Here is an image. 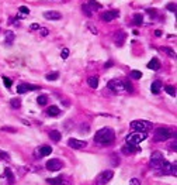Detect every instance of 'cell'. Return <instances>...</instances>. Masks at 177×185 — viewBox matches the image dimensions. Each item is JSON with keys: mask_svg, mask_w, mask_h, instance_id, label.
<instances>
[{"mask_svg": "<svg viewBox=\"0 0 177 185\" xmlns=\"http://www.w3.org/2000/svg\"><path fill=\"white\" fill-rule=\"evenodd\" d=\"M62 167H63V163L61 160H58V158H52V160L47 161V168L49 171H58V169H61Z\"/></svg>", "mask_w": 177, "mask_h": 185, "instance_id": "9", "label": "cell"}, {"mask_svg": "<svg viewBox=\"0 0 177 185\" xmlns=\"http://www.w3.org/2000/svg\"><path fill=\"white\" fill-rule=\"evenodd\" d=\"M58 76H59V74H58V72H52V74H48L45 78H47V81H56V79H58Z\"/></svg>", "mask_w": 177, "mask_h": 185, "instance_id": "28", "label": "cell"}, {"mask_svg": "<svg viewBox=\"0 0 177 185\" xmlns=\"http://www.w3.org/2000/svg\"><path fill=\"white\" fill-rule=\"evenodd\" d=\"M87 6L92 9V11H94V10H100V9H101V4H100L98 1H96V0H90V1L87 3Z\"/></svg>", "mask_w": 177, "mask_h": 185, "instance_id": "20", "label": "cell"}, {"mask_svg": "<svg viewBox=\"0 0 177 185\" xmlns=\"http://www.w3.org/2000/svg\"><path fill=\"white\" fill-rule=\"evenodd\" d=\"M131 127L135 132H144V133H146L152 127V123L146 122V120H134V122H131Z\"/></svg>", "mask_w": 177, "mask_h": 185, "instance_id": "5", "label": "cell"}, {"mask_svg": "<svg viewBox=\"0 0 177 185\" xmlns=\"http://www.w3.org/2000/svg\"><path fill=\"white\" fill-rule=\"evenodd\" d=\"M34 89H37V86H32V85H18L17 86V92L18 93H25L27 90H34Z\"/></svg>", "mask_w": 177, "mask_h": 185, "instance_id": "16", "label": "cell"}, {"mask_svg": "<svg viewBox=\"0 0 177 185\" xmlns=\"http://www.w3.org/2000/svg\"><path fill=\"white\" fill-rule=\"evenodd\" d=\"M47 102H48V99H47V96H45V95H41V96H38V98H37V103H38L39 106L47 105Z\"/></svg>", "mask_w": 177, "mask_h": 185, "instance_id": "25", "label": "cell"}, {"mask_svg": "<svg viewBox=\"0 0 177 185\" xmlns=\"http://www.w3.org/2000/svg\"><path fill=\"white\" fill-rule=\"evenodd\" d=\"M38 31H39V34H41V37H45V35H48V33H49L47 28H42V27H41Z\"/></svg>", "mask_w": 177, "mask_h": 185, "instance_id": "38", "label": "cell"}, {"mask_svg": "<svg viewBox=\"0 0 177 185\" xmlns=\"http://www.w3.org/2000/svg\"><path fill=\"white\" fill-rule=\"evenodd\" d=\"M61 57H62V59H67V57H69V50H67V48H62Z\"/></svg>", "mask_w": 177, "mask_h": 185, "instance_id": "36", "label": "cell"}, {"mask_svg": "<svg viewBox=\"0 0 177 185\" xmlns=\"http://www.w3.org/2000/svg\"><path fill=\"white\" fill-rule=\"evenodd\" d=\"M160 168L164 171V172H169V174H173V175H176V164H172V163H169V161H162V165Z\"/></svg>", "mask_w": 177, "mask_h": 185, "instance_id": "10", "label": "cell"}, {"mask_svg": "<svg viewBox=\"0 0 177 185\" xmlns=\"http://www.w3.org/2000/svg\"><path fill=\"white\" fill-rule=\"evenodd\" d=\"M81 9H83V11L86 13V16H87V17H92V16H93V11H92V9H90L87 4H83V7H81Z\"/></svg>", "mask_w": 177, "mask_h": 185, "instance_id": "29", "label": "cell"}, {"mask_svg": "<svg viewBox=\"0 0 177 185\" xmlns=\"http://www.w3.org/2000/svg\"><path fill=\"white\" fill-rule=\"evenodd\" d=\"M124 40H125V33H122V31H120V33H118V40H115V43H117V45H122V43H124Z\"/></svg>", "mask_w": 177, "mask_h": 185, "instance_id": "26", "label": "cell"}, {"mask_svg": "<svg viewBox=\"0 0 177 185\" xmlns=\"http://www.w3.org/2000/svg\"><path fill=\"white\" fill-rule=\"evenodd\" d=\"M51 153H52V149H51L49 146H42L41 149H38V150H37L35 154H37L38 157H44V155H49Z\"/></svg>", "mask_w": 177, "mask_h": 185, "instance_id": "14", "label": "cell"}, {"mask_svg": "<svg viewBox=\"0 0 177 185\" xmlns=\"http://www.w3.org/2000/svg\"><path fill=\"white\" fill-rule=\"evenodd\" d=\"M129 185H141V182H139V180L132 178V180H131V184H129Z\"/></svg>", "mask_w": 177, "mask_h": 185, "instance_id": "41", "label": "cell"}, {"mask_svg": "<svg viewBox=\"0 0 177 185\" xmlns=\"http://www.w3.org/2000/svg\"><path fill=\"white\" fill-rule=\"evenodd\" d=\"M44 17L47 20H61L62 18V14L59 11H55V10H49V11H45L44 13Z\"/></svg>", "mask_w": 177, "mask_h": 185, "instance_id": "12", "label": "cell"}, {"mask_svg": "<svg viewBox=\"0 0 177 185\" xmlns=\"http://www.w3.org/2000/svg\"><path fill=\"white\" fill-rule=\"evenodd\" d=\"M18 11H20L23 16H28V14H30V9H28L27 6H20V7H18Z\"/></svg>", "mask_w": 177, "mask_h": 185, "instance_id": "27", "label": "cell"}, {"mask_svg": "<svg viewBox=\"0 0 177 185\" xmlns=\"http://www.w3.org/2000/svg\"><path fill=\"white\" fill-rule=\"evenodd\" d=\"M47 182L51 185H72L70 181H67L63 177H58V178H48Z\"/></svg>", "mask_w": 177, "mask_h": 185, "instance_id": "11", "label": "cell"}, {"mask_svg": "<svg viewBox=\"0 0 177 185\" xmlns=\"http://www.w3.org/2000/svg\"><path fill=\"white\" fill-rule=\"evenodd\" d=\"M89 28H90V31H92V33L97 34V30H96V27H93V26H90V24H89Z\"/></svg>", "mask_w": 177, "mask_h": 185, "instance_id": "42", "label": "cell"}, {"mask_svg": "<svg viewBox=\"0 0 177 185\" xmlns=\"http://www.w3.org/2000/svg\"><path fill=\"white\" fill-rule=\"evenodd\" d=\"M4 35H6V43H7V44H11V43H13V40H14V33L9 30V31H6V33H4Z\"/></svg>", "mask_w": 177, "mask_h": 185, "instance_id": "23", "label": "cell"}, {"mask_svg": "<svg viewBox=\"0 0 177 185\" xmlns=\"http://www.w3.org/2000/svg\"><path fill=\"white\" fill-rule=\"evenodd\" d=\"M131 76H132L134 79H139V78H142V72H141V71H132V72H131Z\"/></svg>", "mask_w": 177, "mask_h": 185, "instance_id": "30", "label": "cell"}, {"mask_svg": "<svg viewBox=\"0 0 177 185\" xmlns=\"http://www.w3.org/2000/svg\"><path fill=\"white\" fill-rule=\"evenodd\" d=\"M172 136H173V132L170 129H167V127H159V129H156L153 138H155V141H164V140L170 138Z\"/></svg>", "mask_w": 177, "mask_h": 185, "instance_id": "4", "label": "cell"}, {"mask_svg": "<svg viewBox=\"0 0 177 185\" xmlns=\"http://www.w3.org/2000/svg\"><path fill=\"white\" fill-rule=\"evenodd\" d=\"M162 161H163V155H162V153L155 151L153 154H152V157H150L149 164H150V167H152V168H160Z\"/></svg>", "mask_w": 177, "mask_h": 185, "instance_id": "7", "label": "cell"}, {"mask_svg": "<svg viewBox=\"0 0 177 185\" xmlns=\"http://www.w3.org/2000/svg\"><path fill=\"white\" fill-rule=\"evenodd\" d=\"M148 68H149V69H152V71H158V69L160 68V62H159V59H158V58H152V59H150V62L148 64Z\"/></svg>", "mask_w": 177, "mask_h": 185, "instance_id": "17", "label": "cell"}, {"mask_svg": "<svg viewBox=\"0 0 177 185\" xmlns=\"http://www.w3.org/2000/svg\"><path fill=\"white\" fill-rule=\"evenodd\" d=\"M30 28H31L32 31H34V30H39V28H41V26H39L38 23H32V24H31V27H30Z\"/></svg>", "mask_w": 177, "mask_h": 185, "instance_id": "39", "label": "cell"}, {"mask_svg": "<svg viewBox=\"0 0 177 185\" xmlns=\"http://www.w3.org/2000/svg\"><path fill=\"white\" fill-rule=\"evenodd\" d=\"M67 146L72 147L73 150H81V149H84L87 146V143L84 140H79V138H69Z\"/></svg>", "mask_w": 177, "mask_h": 185, "instance_id": "8", "label": "cell"}, {"mask_svg": "<svg viewBox=\"0 0 177 185\" xmlns=\"http://www.w3.org/2000/svg\"><path fill=\"white\" fill-rule=\"evenodd\" d=\"M61 137H62V134H61V132H58V130H51V132H49V138H51L52 141H59Z\"/></svg>", "mask_w": 177, "mask_h": 185, "instance_id": "18", "label": "cell"}, {"mask_svg": "<svg viewBox=\"0 0 177 185\" xmlns=\"http://www.w3.org/2000/svg\"><path fill=\"white\" fill-rule=\"evenodd\" d=\"M141 151V147L138 146H134V144H127L122 147V153L124 154H135V153Z\"/></svg>", "mask_w": 177, "mask_h": 185, "instance_id": "13", "label": "cell"}, {"mask_svg": "<svg viewBox=\"0 0 177 185\" xmlns=\"http://www.w3.org/2000/svg\"><path fill=\"white\" fill-rule=\"evenodd\" d=\"M166 9H167L169 11H173V13H174V11H176V4H174V3H169V4L166 6Z\"/></svg>", "mask_w": 177, "mask_h": 185, "instance_id": "37", "label": "cell"}, {"mask_svg": "<svg viewBox=\"0 0 177 185\" xmlns=\"http://www.w3.org/2000/svg\"><path fill=\"white\" fill-rule=\"evenodd\" d=\"M108 88L113 90L114 93H117V95H124V93L128 92V90H127V86H125V82L118 81V79L110 81V82H108Z\"/></svg>", "mask_w": 177, "mask_h": 185, "instance_id": "2", "label": "cell"}, {"mask_svg": "<svg viewBox=\"0 0 177 185\" xmlns=\"http://www.w3.org/2000/svg\"><path fill=\"white\" fill-rule=\"evenodd\" d=\"M163 51H164V52H167V55H170L172 58H174V57H176V52L172 50V48H169V47H163Z\"/></svg>", "mask_w": 177, "mask_h": 185, "instance_id": "32", "label": "cell"}, {"mask_svg": "<svg viewBox=\"0 0 177 185\" xmlns=\"http://www.w3.org/2000/svg\"><path fill=\"white\" fill-rule=\"evenodd\" d=\"M164 89H166V92H167L170 96H173V98L176 96V88H174V86H172V85H167Z\"/></svg>", "mask_w": 177, "mask_h": 185, "instance_id": "24", "label": "cell"}, {"mask_svg": "<svg viewBox=\"0 0 177 185\" xmlns=\"http://www.w3.org/2000/svg\"><path fill=\"white\" fill-rule=\"evenodd\" d=\"M144 140H146V133H144V132H132V133H129L127 136V144L138 146Z\"/></svg>", "mask_w": 177, "mask_h": 185, "instance_id": "3", "label": "cell"}, {"mask_svg": "<svg viewBox=\"0 0 177 185\" xmlns=\"http://www.w3.org/2000/svg\"><path fill=\"white\" fill-rule=\"evenodd\" d=\"M115 138V133H114L113 129L110 127H104V129H100L94 134V141L98 144H103V146H108L111 144Z\"/></svg>", "mask_w": 177, "mask_h": 185, "instance_id": "1", "label": "cell"}, {"mask_svg": "<svg viewBox=\"0 0 177 185\" xmlns=\"http://www.w3.org/2000/svg\"><path fill=\"white\" fill-rule=\"evenodd\" d=\"M155 34L159 37V35H162V31H160V30H156V31H155Z\"/></svg>", "mask_w": 177, "mask_h": 185, "instance_id": "43", "label": "cell"}, {"mask_svg": "<svg viewBox=\"0 0 177 185\" xmlns=\"http://www.w3.org/2000/svg\"><path fill=\"white\" fill-rule=\"evenodd\" d=\"M87 84H89L90 88L96 89L97 86H98V78H97V76H90V78L87 79Z\"/></svg>", "mask_w": 177, "mask_h": 185, "instance_id": "19", "label": "cell"}, {"mask_svg": "<svg viewBox=\"0 0 177 185\" xmlns=\"http://www.w3.org/2000/svg\"><path fill=\"white\" fill-rule=\"evenodd\" d=\"M4 175L9 178V181H13V178H14V177H13V172H11V169H10V168L4 169Z\"/></svg>", "mask_w": 177, "mask_h": 185, "instance_id": "33", "label": "cell"}, {"mask_svg": "<svg viewBox=\"0 0 177 185\" xmlns=\"http://www.w3.org/2000/svg\"><path fill=\"white\" fill-rule=\"evenodd\" d=\"M3 82L6 85V88H11V85H13V81L10 78H7V76H3Z\"/></svg>", "mask_w": 177, "mask_h": 185, "instance_id": "35", "label": "cell"}, {"mask_svg": "<svg viewBox=\"0 0 177 185\" xmlns=\"http://www.w3.org/2000/svg\"><path fill=\"white\" fill-rule=\"evenodd\" d=\"M10 103H11V106H13V107H16V109H18V107L21 106V101H20V99H11Z\"/></svg>", "mask_w": 177, "mask_h": 185, "instance_id": "34", "label": "cell"}, {"mask_svg": "<svg viewBox=\"0 0 177 185\" xmlns=\"http://www.w3.org/2000/svg\"><path fill=\"white\" fill-rule=\"evenodd\" d=\"M150 89H152V93L158 95L159 90H160V82H159V81H155V82L152 84V86H150Z\"/></svg>", "mask_w": 177, "mask_h": 185, "instance_id": "22", "label": "cell"}, {"mask_svg": "<svg viewBox=\"0 0 177 185\" xmlns=\"http://www.w3.org/2000/svg\"><path fill=\"white\" fill-rule=\"evenodd\" d=\"M134 21H135V24H142V21H144L142 14H135L134 16Z\"/></svg>", "mask_w": 177, "mask_h": 185, "instance_id": "31", "label": "cell"}, {"mask_svg": "<svg viewBox=\"0 0 177 185\" xmlns=\"http://www.w3.org/2000/svg\"><path fill=\"white\" fill-rule=\"evenodd\" d=\"M1 130H3V132H10V133H14V132H16V129H11V127H9V126L1 127Z\"/></svg>", "mask_w": 177, "mask_h": 185, "instance_id": "40", "label": "cell"}, {"mask_svg": "<svg viewBox=\"0 0 177 185\" xmlns=\"http://www.w3.org/2000/svg\"><path fill=\"white\" fill-rule=\"evenodd\" d=\"M114 177V172L113 171H110V169H107V171H103V172H100L98 175H97L96 178V185H104L107 184L111 178Z\"/></svg>", "mask_w": 177, "mask_h": 185, "instance_id": "6", "label": "cell"}, {"mask_svg": "<svg viewBox=\"0 0 177 185\" xmlns=\"http://www.w3.org/2000/svg\"><path fill=\"white\" fill-rule=\"evenodd\" d=\"M118 17V11L117 10H111V11H107L106 14H103V20L104 21H111L114 18Z\"/></svg>", "mask_w": 177, "mask_h": 185, "instance_id": "15", "label": "cell"}, {"mask_svg": "<svg viewBox=\"0 0 177 185\" xmlns=\"http://www.w3.org/2000/svg\"><path fill=\"white\" fill-rule=\"evenodd\" d=\"M61 113V110H59V107L58 106H49L48 109V115L49 116H58Z\"/></svg>", "mask_w": 177, "mask_h": 185, "instance_id": "21", "label": "cell"}]
</instances>
